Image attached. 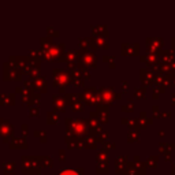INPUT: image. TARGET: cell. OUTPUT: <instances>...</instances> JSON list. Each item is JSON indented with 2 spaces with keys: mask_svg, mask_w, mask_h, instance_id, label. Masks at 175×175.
Wrapping results in <instances>:
<instances>
[{
  "mask_svg": "<svg viewBox=\"0 0 175 175\" xmlns=\"http://www.w3.org/2000/svg\"><path fill=\"white\" fill-rule=\"evenodd\" d=\"M60 175H79V174L74 170H66V171H63V173H60Z\"/></svg>",
  "mask_w": 175,
  "mask_h": 175,
  "instance_id": "obj_1",
  "label": "cell"
}]
</instances>
